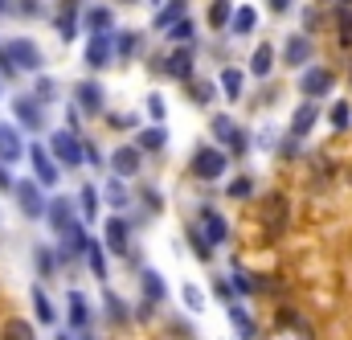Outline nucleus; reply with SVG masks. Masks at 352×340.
I'll list each match as a JSON object with an SVG mask.
<instances>
[{"label": "nucleus", "instance_id": "27", "mask_svg": "<svg viewBox=\"0 0 352 340\" xmlns=\"http://www.w3.org/2000/svg\"><path fill=\"white\" fill-rule=\"evenodd\" d=\"M102 251H107L102 242H94V238L87 242V262H90V270H94V275L107 283V255H102Z\"/></svg>", "mask_w": 352, "mask_h": 340}, {"label": "nucleus", "instance_id": "17", "mask_svg": "<svg viewBox=\"0 0 352 340\" xmlns=\"http://www.w3.org/2000/svg\"><path fill=\"white\" fill-rule=\"evenodd\" d=\"M82 21H87L90 33H111V25H115L111 8H102V4H90L87 12H82Z\"/></svg>", "mask_w": 352, "mask_h": 340}, {"label": "nucleus", "instance_id": "36", "mask_svg": "<svg viewBox=\"0 0 352 340\" xmlns=\"http://www.w3.org/2000/svg\"><path fill=\"white\" fill-rule=\"evenodd\" d=\"M213 136H217L221 144H230V140L238 136V127H234V119H230V115H217V119H213Z\"/></svg>", "mask_w": 352, "mask_h": 340}, {"label": "nucleus", "instance_id": "23", "mask_svg": "<svg viewBox=\"0 0 352 340\" xmlns=\"http://www.w3.org/2000/svg\"><path fill=\"white\" fill-rule=\"evenodd\" d=\"M98 205H102V197L94 193V184H82V189H78V209H82V222H94Z\"/></svg>", "mask_w": 352, "mask_h": 340}, {"label": "nucleus", "instance_id": "29", "mask_svg": "<svg viewBox=\"0 0 352 340\" xmlns=\"http://www.w3.org/2000/svg\"><path fill=\"white\" fill-rule=\"evenodd\" d=\"M230 21H234V4H230V0H213V4H209V25H213V29H226Z\"/></svg>", "mask_w": 352, "mask_h": 340}, {"label": "nucleus", "instance_id": "47", "mask_svg": "<svg viewBox=\"0 0 352 340\" xmlns=\"http://www.w3.org/2000/svg\"><path fill=\"white\" fill-rule=\"evenodd\" d=\"M246 148H250V136H246V131H238V136L230 140V156H246Z\"/></svg>", "mask_w": 352, "mask_h": 340}, {"label": "nucleus", "instance_id": "41", "mask_svg": "<svg viewBox=\"0 0 352 340\" xmlns=\"http://www.w3.org/2000/svg\"><path fill=\"white\" fill-rule=\"evenodd\" d=\"M328 119H332V127H336V131H344V127L352 123V107H349V103H336Z\"/></svg>", "mask_w": 352, "mask_h": 340}, {"label": "nucleus", "instance_id": "50", "mask_svg": "<svg viewBox=\"0 0 352 340\" xmlns=\"http://www.w3.org/2000/svg\"><path fill=\"white\" fill-rule=\"evenodd\" d=\"M148 111H152V119H164V111H168V107H164V98H160V94H148Z\"/></svg>", "mask_w": 352, "mask_h": 340}, {"label": "nucleus", "instance_id": "55", "mask_svg": "<svg viewBox=\"0 0 352 340\" xmlns=\"http://www.w3.org/2000/svg\"><path fill=\"white\" fill-rule=\"evenodd\" d=\"M8 8H12V4H8V0H0V12H8Z\"/></svg>", "mask_w": 352, "mask_h": 340}, {"label": "nucleus", "instance_id": "1", "mask_svg": "<svg viewBox=\"0 0 352 340\" xmlns=\"http://www.w3.org/2000/svg\"><path fill=\"white\" fill-rule=\"evenodd\" d=\"M50 152H54V160L62 164V169H78V164H87V148H82V140L66 127H58L54 136H50Z\"/></svg>", "mask_w": 352, "mask_h": 340}, {"label": "nucleus", "instance_id": "53", "mask_svg": "<svg viewBox=\"0 0 352 340\" xmlns=\"http://www.w3.org/2000/svg\"><path fill=\"white\" fill-rule=\"evenodd\" d=\"M82 148H87V160H90V164H102V156H98V148H94V144H82Z\"/></svg>", "mask_w": 352, "mask_h": 340}, {"label": "nucleus", "instance_id": "38", "mask_svg": "<svg viewBox=\"0 0 352 340\" xmlns=\"http://www.w3.org/2000/svg\"><path fill=\"white\" fill-rule=\"evenodd\" d=\"M135 45H140L135 33H119V37H115V54H119V58H135Z\"/></svg>", "mask_w": 352, "mask_h": 340}, {"label": "nucleus", "instance_id": "32", "mask_svg": "<svg viewBox=\"0 0 352 340\" xmlns=\"http://www.w3.org/2000/svg\"><path fill=\"white\" fill-rule=\"evenodd\" d=\"M188 242H192V251H197L201 262H209V258H213V242L201 234V226H188Z\"/></svg>", "mask_w": 352, "mask_h": 340}, {"label": "nucleus", "instance_id": "56", "mask_svg": "<svg viewBox=\"0 0 352 340\" xmlns=\"http://www.w3.org/2000/svg\"><path fill=\"white\" fill-rule=\"evenodd\" d=\"M328 4H352V0H328Z\"/></svg>", "mask_w": 352, "mask_h": 340}, {"label": "nucleus", "instance_id": "3", "mask_svg": "<svg viewBox=\"0 0 352 340\" xmlns=\"http://www.w3.org/2000/svg\"><path fill=\"white\" fill-rule=\"evenodd\" d=\"M12 193H16V205H21V213H25L29 222L45 217V205H50V201L41 197V180H16Z\"/></svg>", "mask_w": 352, "mask_h": 340}, {"label": "nucleus", "instance_id": "10", "mask_svg": "<svg viewBox=\"0 0 352 340\" xmlns=\"http://www.w3.org/2000/svg\"><path fill=\"white\" fill-rule=\"evenodd\" d=\"M283 62L295 66V70L307 66V62H311V37H307V33H291L287 45H283Z\"/></svg>", "mask_w": 352, "mask_h": 340}, {"label": "nucleus", "instance_id": "2", "mask_svg": "<svg viewBox=\"0 0 352 340\" xmlns=\"http://www.w3.org/2000/svg\"><path fill=\"white\" fill-rule=\"evenodd\" d=\"M4 50H8V58L16 62V70L41 74V66H45V54L37 50V41H29V37H12V41H4Z\"/></svg>", "mask_w": 352, "mask_h": 340}, {"label": "nucleus", "instance_id": "19", "mask_svg": "<svg viewBox=\"0 0 352 340\" xmlns=\"http://www.w3.org/2000/svg\"><path fill=\"white\" fill-rule=\"evenodd\" d=\"M316 119H320V111H316V103H303L295 115H291V136H307L311 127H316Z\"/></svg>", "mask_w": 352, "mask_h": 340}, {"label": "nucleus", "instance_id": "54", "mask_svg": "<svg viewBox=\"0 0 352 340\" xmlns=\"http://www.w3.org/2000/svg\"><path fill=\"white\" fill-rule=\"evenodd\" d=\"M270 8H274V12H287V8H291V0H270Z\"/></svg>", "mask_w": 352, "mask_h": 340}, {"label": "nucleus", "instance_id": "45", "mask_svg": "<svg viewBox=\"0 0 352 340\" xmlns=\"http://www.w3.org/2000/svg\"><path fill=\"white\" fill-rule=\"evenodd\" d=\"M213 295H217L221 304H234V283H230V279H213Z\"/></svg>", "mask_w": 352, "mask_h": 340}, {"label": "nucleus", "instance_id": "28", "mask_svg": "<svg viewBox=\"0 0 352 340\" xmlns=\"http://www.w3.org/2000/svg\"><path fill=\"white\" fill-rule=\"evenodd\" d=\"M242 83H246V78H242L238 66H226V70H221V90H226V98H242Z\"/></svg>", "mask_w": 352, "mask_h": 340}, {"label": "nucleus", "instance_id": "12", "mask_svg": "<svg viewBox=\"0 0 352 340\" xmlns=\"http://www.w3.org/2000/svg\"><path fill=\"white\" fill-rule=\"evenodd\" d=\"M164 74L168 78H180V83L192 78V45H176L173 54L164 58Z\"/></svg>", "mask_w": 352, "mask_h": 340}, {"label": "nucleus", "instance_id": "39", "mask_svg": "<svg viewBox=\"0 0 352 340\" xmlns=\"http://www.w3.org/2000/svg\"><path fill=\"white\" fill-rule=\"evenodd\" d=\"M250 193H254V180H250V176H234V180H230V197H234V201H246Z\"/></svg>", "mask_w": 352, "mask_h": 340}, {"label": "nucleus", "instance_id": "4", "mask_svg": "<svg viewBox=\"0 0 352 340\" xmlns=\"http://www.w3.org/2000/svg\"><path fill=\"white\" fill-rule=\"evenodd\" d=\"M226 172V152L221 148H197L192 152V176L197 180H217Z\"/></svg>", "mask_w": 352, "mask_h": 340}, {"label": "nucleus", "instance_id": "18", "mask_svg": "<svg viewBox=\"0 0 352 340\" xmlns=\"http://www.w3.org/2000/svg\"><path fill=\"white\" fill-rule=\"evenodd\" d=\"M54 29H58V37H62V41H74V33H78V12H74V4H70V0L62 4V12H58Z\"/></svg>", "mask_w": 352, "mask_h": 340}, {"label": "nucleus", "instance_id": "60", "mask_svg": "<svg viewBox=\"0 0 352 340\" xmlns=\"http://www.w3.org/2000/svg\"><path fill=\"white\" fill-rule=\"evenodd\" d=\"M156 4H164V0H156Z\"/></svg>", "mask_w": 352, "mask_h": 340}, {"label": "nucleus", "instance_id": "33", "mask_svg": "<svg viewBox=\"0 0 352 340\" xmlns=\"http://www.w3.org/2000/svg\"><path fill=\"white\" fill-rule=\"evenodd\" d=\"M107 201H111L115 209H127V205H131V193L123 189V176H115V180L107 184Z\"/></svg>", "mask_w": 352, "mask_h": 340}, {"label": "nucleus", "instance_id": "7", "mask_svg": "<svg viewBox=\"0 0 352 340\" xmlns=\"http://www.w3.org/2000/svg\"><path fill=\"white\" fill-rule=\"evenodd\" d=\"M74 103H78L82 115H102L107 111V90H102V83H78Z\"/></svg>", "mask_w": 352, "mask_h": 340}, {"label": "nucleus", "instance_id": "14", "mask_svg": "<svg viewBox=\"0 0 352 340\" xmlns=\"http://www.w3.org/2000/svg\"><path fill=\"white\" fill-rule=\"evenodd\" d=\"M197 226H201V234H205V238H209V242H213V246H221V242H226V238H230V226H226V217H221V213H217V209H205V213H201V222H197Z\"/></svg>", "mask_w": 352, "mask_h": 340}, {"label": "nucleus", "instance_id": "52", "mask_svg": "<svg viewBox=\"0 0 352 340\" xmlns=\"http://www.w3.org/2000/svg\"><path fill=\"white\" fill-rule=\"evenodd\" d=\"M12 184H16V180L8 176V164H0V193H12Z\"/></svg>", "mask_w": 352, "mask_h": 340}, {"label": "nucleus", "instance_id": "9", "mask_svg": "<svg viewBox=\"0 0 352 340\" xmlns=\"http://www.w3.org/2000/svg\"><path fill=\"white\" fill-rule=\"evenodd\" d=\"M299 90H303L307 98L328 94V90H332V70H328V66H307V70H303V78H299Z\"/></svg>", "mask_w": 352, "mask_h": 340}, {"label": "nucleus", "instance_id": "58", "mask_svg": "<svg viewBox=\"0 0 352 340\" xmlns=\"http://www.w3.org/2000/svg\"><path fill=\"white\" fill-rule=\"evenodd\" d=\"M0 90H4V78H0Z\"/></svg>", "mask_w": 352, "mask_h": 340}, {"label": "nucleus", "instance_id": "13", "mask_svg": "<svg viewBox=\"0 0 352 340\" xmlns=\"http://www.w3.org/2000/svg\"><path fill=\"white\" fill-rule=\"evenodd\" d=\"M111 50H115V41H111L107 33H90V45H87V66H90V70H102V66H107V62L115 58Z\"/></svg>", "mask_w": 352, "mask_h": 340}, {"label": "nucleus", "instance_id": "48", "mask_svg": "<svg viewBox=\"0 0 352 340\" xmlns=\"http://www.w3.org/2000/svg\"><path fill=\"white\" fill-rule=\"evenodd\" d=\"M12 74H21V70H16V62L8 58V50L0 45V78H12Z\"/></svg>", "mask_w": 352, "mask_h": 340}, {"label": "nucleus", "instance_id": "25", "mask_svg": "<svg viewBox=\"0 0 352 340\" xmlns=\"http://www.w3.org/2000/svg\"><path fill=\"white\" fill-rule=\"evenodd\" d=\"M144 152H164V144H168V131L164 127H148V131H140V140H135Z\"/></svg>", "mask_w": 352, "mask_h": 340}, {"label": "nucleus", "instance_id": "34", "mask_svg": "<svg viewBox=\"0 0 352 340\" xmlns=\"http://www.w3.org/2000/svg\"><path fill=\"white\" fill-rule=\"evenodd\" d=\"M270 54H274L270 45H258V50H254V58H250V74H258V78H266V74H270V62H274Z\"/></svg>", "mask_w": 352, "mask_h": 340}, {"label": "nucleus", "instance_id": "51", "mask_svg": "<svg viewBox=\"0 0 352 340\" xmlns=\"http://www.w3.org/2000/svg\"><path fill=\"white\" fill-rule=\"evenodd\" d=\"M197 86V90H192V98H197V103H209V98H213V86L209 83H192Z\"/></svg>", "mask_w": 352, "mask_h": 340}, {"label": "nucleus", "instance_id": "26", "mask_svg": "<svg viewBox=\"0 0 352 340\" xmlns=\"http://www.w3.org/2000/svg\"><path fill=\"white\" fill-rule=\"evenodd\" d=\"M0 340H37V332H33L29 320H8V324L0 328Z\"/></svg>", "mask_w": 352, "mask_h": 340}, {"label": "nucleus", "instance_id": "46", "mask_svg": "<svg viewBox=\"0 0 352 340\" xmlns=\"http://www.w3.org/2000/svg\"><path fill=\"white\" fill-rule=\"evenodd\" d=\"M180 295H184V304H188V308H192V312H201V308H205V295H201V291H197V287H192V283H188V287H184V291H180Z\"/></svg>", "mask_w": 352, "mask_h": 340}, {"label": "nucleus", "instance_id": "40", "mask_svg": "<svg viewBox=\"0 0 352 340\" xmlns=\"http://www.w3.org/2000/svg\"><path fill=\"white\" fill-rule=\"evenodd\" d=\"M336 29H340V41H352V4H340V12H336Z\"/></svg>", "mask_w": 352, "mask_h": 340}, {"label": "nucleus", "instance_id": "22", "mask_svg": "<svg viewBox=\"0 0 352 340\" xmlns=\"http://www.w3.org/2000/svg\"><path fill=\"white\" fill-rule=\"evenodd\" d=\"M254 25H258V12H254L250 4H242V8H234V21H230V29H234L238 37H246V33H254Z\"/></svg>", "mask_w": 352, "mask_h": 340}, {"label": "nucleus", "instance_id": "44", "mask_svg": "<svg viewBox=\"0 0 352 340\" xmlns=\"http://www.w3.org/2000/svg\"><path fill=\"white\" fill-rule=\"evenodd\" d=\"M230 283H234V291H242V295H250V291L258 287V283H254L246 270H234V279H230Z\"/></svg>", "mask_w": 352, "mask_h": 340}, {"label": "nucleus", "instance_id": "21", "mask_svg": "<svg viewBox=\"0 0 352 340\" xmlns=\"http://www.w3.org/2000/svg\"><path fill=\"white\" fill-rule=\"evenodd\" d=\"M230 324L238 328V337H246V340L258 337V328H254V320H250V312L242 304H230Z\"/></svg>", "mask_w": 352, "mask_h": 340}, {"label": "nucleus", "instance_id": "49", "mask_svg": "<svg viewBox=\"0 0 352 340\" xmlns=\"http://www.w3.org/2000/svg\"><path fill=\"white\" fill-rule=\"evenodd\" d=\"M135 123H140V115H131V111H123V115H111V127H119V131H123V127H135Z\"/></svg>", "mask_w": 352, "mask_h": 340}, {"label": "nucleus", "instance_id": "30", "mask_svg": "<svg viewBox=\"0 0 352 340\" xmlns=\"http://www.w3.org/2000/svg\"><path fill=\"white\" fill-rule=\"evenodd\" d=\"M33 312H37V324H54V320H58V316H54V304L45 299L41 287H33Z\"/></svg>", "mask_w": 352, "mask_h": 340}, {"label": "nucleus", "instance_id": "62", "mask_svg": "<svg viewBox=\"0 0 352 340\" xmlns=\"http://www.w3.org/2000/svg\"><path fill=\"white\" fill-rule=\"evenodd\" d=\"M127 4H131V0H127Z\"/></svg>", "mask_w": 352, "mask_h": 340}, {"label": "nucleus", "instance_id": "42", "mask_svg": "<svg viewBox=\"0 0 352 340\" xmlns=\"http://www.w3.org/2000/svg\"><path fill=\"white\" fill-rule=\"evenodd\" d=\"M107 312H111V320H115V324H123V320H127V304H123L115 291H107Z\"/></svg>", "mask_w": 352, "mask_h": 340}, {"label": "nucleus", "instance_id": "35", "mask_svg": "<svg viewBox=\"0 0 352 340\" xmlns=\"http://www.w3.org/2000/svg\"><path fill=\"white\" fill-rule=\"evenodd\" d=\"M140 279H144V295H148V299H164V279H160L156 270H144Z\"/></svg>", "mask_w": 352, "mask_h": 340}, {"label": "nucleus", "instance_id": "8", "mask_svg": "<svg viewBox=\"0 0 352 340\" xmlns=\"http://www.w3.org/2000/svg\"><path fill=\"white\" fill-rule=\"evenodd\" d=\"M45 217H50L54 234H66V230H74V226H78V217H74V205H70V197H54V201L45 205Z\"/></svg>", "mask_w": 352, "mask_h": 340}, {"label": "nucleus", "instance_id": "24", "mask_svg": "<svg viewBox=\"0 0 352 340\" xmlns=\"http://www.w3.org/2000/svg\"><path fill=\"white\" fill-rule=\"evenodd\" d=\"M70 324L74 328H87L90 324V304H87V295H78V291H70Z\"/></svg>", "mask_w": 352, "mask_h": 340}, {"label": "nucleus", "instance_id": "57", "mask_svg": "<svg viewBox=\"0 0 352 340\" xmlns=\"http://www.w3.org/2000/svg\"><path fill=\"white\" fill-rule=\"evenodd\" d=\"M33 4H37V0H25V8H33Z\"/></svg>", "mask_w": 352, "mask_h": 340}, {"label": "nucleus", "instance_id": "16", "mask_svg": "<svg viewBox=\"0 0 352 340\" xmlns=\"http://www.w3.org/2000/svg\"><path fill=\"white\" fill-rule=\"evenodd\" d=\"M107 251L127 258V222H123V217H111V222H107Z\"/></svg>", "mask_w": 352, "mask_h": 340}, {"label": "nucleus", "instance_id": "31", "mask_svg": "<svg viewBox=\"0 0 352 340\" xmlns=\"http://www.w3.org/2000/svg\"><path fill=\"white\" fill-rule=\"evenodd\" d=\"M168 37H173V41H180V45L197 41V25H192V17H180L173 29H168Z\"/></svg>", "mask_w": 352, "mask_h": 340}, {"label": "nucleus", "instance_id": "5", "mask_svg": "<svg viewBox=\"0 0 352 340\" xmlns=\"http://www.w3.org/2000/svg\"><path fill=\"white\" fill-rule=\"evenodd\" d=\"M12 115H16V123L29 127V131H41V127H45V111H41V98H37V94H33V98H29V94H16V98H12Z\"/></svg>", "mask_w": 352, "mask_h": 340}, {"label": "nucleus", "instance_id": "59", "mask_svg": "<svg viewBox=\"0 0 352 340\" xmlns=\"http://www.w3.org/2000/svg\"><path fill=\"white\" fill-rule=\"evenodd\" d=\"M58 340H70V337H58Z\"/></svg>", "mask_w": 352, "mask_h": 340}, {"label": "nucleus", "instance_id": "61", "mask_svg": "<svg viewBox=\"0 0 352 340\" xmlns=\"http://www.w3.org/2000/svg\"><path fill=\"white\" fill-rule=\"evenodd\" d=\"M87 340H94V337H87Z\"/></svg>", "mask_w": 352, "mask_h": 340}, {"label": "nucleus", "instance_id": "15", "mask_svg": "<svg viewBox=\"0 0 352 340\" xmlns=\"http://www.w3.org/2000/svg\"><path fill=\"white\" fill-rule=\"evenodd\" d=\"M21 156H25L21 131H16V127H0V164H16Z\"/></svg>", "mask_w": 352, "mask_h": 340}, {"label": "nucleus", "instance_id": "20", "mask_svg": "<svg viewBox=\"0 0 352 340\" xmlns=\"http://www.w3.org/2000/svg\"><path fill=\"white\" fill-rule=\"evenodd\" d=\"M184 8H188L184 0H164V4L156 8V21H152V25H156V29H173L176 21L184 17Z\"/></svg>", "mask_w": 352, "mask_h": 340}, {"label": "nucleus", "instance_id": "37", "mask_svg": "<svg viewBox=\"0 0 352 340\" xmlns=\"http://www.w3.org/2000/svg\"><path fill=\"white\" fill-rule=\"evenodd\" d=\"M33 94H37L41 103H54V98H58V83H54V78H45V74H37V83H33Z\"/></svg>", "mask_w": 352, "mask_h": 340}, {"label": "nucleus", "instance_id": "6", "mask_svg": "<svg viewBox=\"0 0 352 340\" xmlns=\"http://www.w3.org/2000/svg\"><path fill=\"white\" fill-rule=\"evenodd\" d=\"M140 169H144V148L140 144H123V148H115L111 152V172L115 176H140Z\"/></svg>", "mask_w": 352, "mask_h": 340}, {"label": "nucleus", "instance_id": "11", "mask_svg": "<svg viewBox=\"0 0 352 340\" xmlns=\"http://www.w3.org/2000/svg\"><path fill=\"white\" fill-rule=\"evenodd\" d=\"M29 164L37 172L41 184H58V169H54V152L41 148V144H29Z\"/></svg>", "mask_w": 352, "mask_h": 340}, {"label": "nucleus", "instance_id": "43", "mask_svg": "<svg viewBox=\"0 0 352 340\" xmlns=\"http://www.w3.org/2000/svg\"><path fill=\"white\" fill-rule=\"evenodd\" d=\"M33 258H37V270L41 275H54V251L50 246H33Z\"/></svg>", "mask_w": 352, "mask_h": 340}]
</instances>
